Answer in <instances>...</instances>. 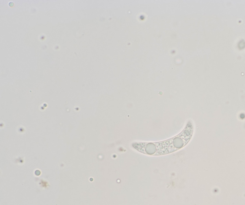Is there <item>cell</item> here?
<instances>
[{"label": "cell", "instance_id": "1", "mask_svg": "<svg viewBox=\"0 0 245 205\" xmlns=\"http://www.w3.org/2000/svg\"><path fill=\"white\" fill-rule=\"evenodd\" d=\"M192 126L188 124L180 134L172 138L156 143H140L134 144L138 151L151 155L168 154L179 149L188 143L192 134Z\"/></svg>", "mask_w": 245, "mask_h": 205}]
</instances>
